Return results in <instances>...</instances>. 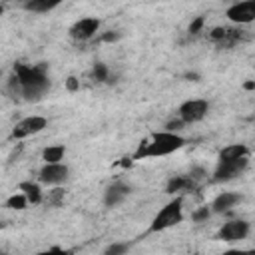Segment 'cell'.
Returning a JSON list of instances; mask_svg holds the SVG:
<instances>
[{"label":"cell","mask_w":255,"mask_h":255,"mask_svg":"<svg viewBox=\"0 0 255 255\" xmlns=\"http://www.w3.org/2000/svg\"><path fill=\"white\" fill-rule=\"evenodd\" d=\"M20 189L24 191V195H26V199L30 203H40L42 201V191H40V187L36 183L24 181V183H20Z\"/></svg>","instance_id":"2e32d148"},{"label":"cell","mask_w":255,"mask_h":255,"mask_svg":"<svg viewBox=\"0 0 255 255\" xmlns=\"http://www.w3.org/2000/svg\"><path fill=\"white\" fill-rule=\"evenodd\" d=\"M201 26H203V18H201V16H197V18L189 24V34H197V32L201 30Z\"/></svg>","instance_id":"603a6c76"},{"label":"cell","mask_w":255,"mask_h":255,"mask_svg":"<svg viewBox=\"0 0 255 255\" xmlns=\"http://www.w3.org/2000/svg\"><path fill=\"white\" fill-rule=\"evenodd\" d=\"M92 78L98 80V82H108V78H110V70H108V66L102 64V62L94 64V68H92Z\"/></svg>","instance_id":"ac0fdd59"},{"label":"cell","mask_w":255,"mask_h":255,"mask_svg":"<svg viewBox=\"0 0 255 255\" xmlns=\"http://www.w3.org/2000/svg\"><path fill=\"white\" fill-rule=\"evenodd\" d=\"M26 205H28V199L24 193H16V195L8 197V201H6V207H10V209H26Z\"/></svg>","instance_id":"d6986e66"},{"label":"cell","mask_w":255,"mask_h":255,"mask_svg":"<svg viewBox=\"0 0 255 255\" xmlns=\"http://www.w3.org/2000/svg\"><path fill=\"white\" fill-rule=\"evenodd\" d=\"M98 28H100L98 18H82L70 28V36L76 40H90L98 32Z\"/></svg>","instance_id":"30bf717a"},{"label":"cell","mask_w":255,"mask_h":255,"mask_svg":"<svg viewBox=\"0 0 255 255\" xmlns=\"http://www.w3.org/2000/svg\"><path fill=\"white\" fill-rule=\"evenodd\" d=\"M126 251H128V245H126V243H112V245L106 249L108 255H120V253H126Z\"/></svg>","instance_id":"7402d4cb"},{"label":"cell","mask_w":255,"mask_h":255,"mask_svg":"<svg viewBox=\"0 0 255 255\" xmlns=\"http://www.w3.org/2000/svg\"><path fill=\"white\" fill-rule=\"evenodd\" d=\"M185 122L179 118V120H175V122H169L165 128H167V131H177V129H181V126H183Z\"/></svg>","instance_id":"cb8c5ba5"},{"label":"cell","mask_w":255,"mask_h":255,"mask_svg":"<svg viewBox=\"0 0 255 255\" xmlns=\"http://www.w3.org/2000/svg\"><path fill=\"white\" fill-rule=\"evenodd\" d=\"M243 197L239 195V193H231V191H223V193H219L215 199H213V203H211V211H215V213H225V211H229L235 203H239Z\"/></svg>","instance_id":"7c38bea8"},{"label":"cell","mask_w":255,"mask_h":255,"mask_svg":"<svg viewBox=\"0 0 255 255\" xmlns=\"http://www.w3.org/2000/svg\"><path fill=\"white\" fill-rule=\"evenodd\" d=\"M247 235H249V223H247L245 219L227 221V223H223V227H221L219 233H217V237H219L221 241H227V243H231V241H241V239H245Z\"/></svg>","instance_id":"8992f818"},{"label":"cell","mask_w":255,"mask_h":255,"mask_svg":"<svg viewBox=\"0 0 255 255\" xmlns=\"http://www.w3.org/2000/svg\"><path fill=\"white\" fill-rule=\"evenodd\" d=\"M58 4H62V0H28L26 8L32 10V12H50Z\"/></svg>","instance_id":"9a60e30c"},{"label":"cell","mask_w":255,"mask_h":255,"mask_svg":"<svg viewBox=\"0 0 255 255\" xmlns=\"http://www.w3.org/2000/svg\"><path fill=\"white\" fill-rule=\"evenodd\" d=\"M195 185V179H191L189 175H175L167 181L165 191L167 193H175V191H183V189H191Z\"/></svg>","instance_id":"4fadbf2b"},{"label":"cell","mask_w":255,"mask_h":255,"mask_svg":"<svg viewBox=\"0 0 255 255\" xmlns=\"http://www.w3.org/2000/svg\"><path fill=\"white\" fill-rule=\"evenodd\" d=\"M12 84L18 86V90L22 92V96L26 100H40L50 90V80H48V74H46V64H38V66L16 64L14 66Z\"/></svg>","instance_id":"6da1fadb"},{"label":"cell","mask_w":255,"mask_h":255,"mask_svg":"<svg viewBox=\"0 0 255 255\" xmlns=\"http://www.w3.org/2000/svg\"><path fill=\"white\" fill-rule=\"evenodd\" d=\"M64 153H66L64 145H48V147L44 149L42 157H44L46 163H56V161H60V159L64 157Z\"/></svg>","instance_id":"e0dca14e"},{"label":"cell","mask_w":255,"mask_h":255,"mask_svg":"<svg viewBox=\"0 0 255 255\" xmlns=\"http://www.w3.org/2000/svg\"><path fill=\"white\" fill-rule=\"evenodd\" d=\"M129 191H131V187H129L128 183L116 181V183H112V185L106 187V191H104V203H106L108 207H114V205L122 203V201L129 195Z\"/></svg>","instance_id":"8fae6325"},{"label":"cell","mask_w":255,"mask_h":255,"mask_svg":"<svg viewBox=\"0 0 255 255\" xmlns=\"http://www.w3.org/2000/svg\"><path fill=\"white\" fill-rule=\"evenodd\" d=\"M46 126H48V120L42 118V116H30V118H24V120H20V122L14 126V129H12V137H14V139L28 137V135H32V133L42 131Z\"/></svg>","instance_id":"5b68a950"},{"label":"cell","mask_w":255,"mask_h":255,"mask_svg":"<svg viewBox=\"0 0 255 255\" xmlns=\"http://www.w3.org/2000/svg\"><path fill=\"white\" fill-rule=\"evenodd\" d=\"M66 86H68L70 92H76V90H78V80H76L74 76H70V78L66 80Z\"/></svg>","instance_id":"484cf974"},{"label":"cell","mask_w":255,"mask_h":255,"mask_svg":"<svg viewBox=\"0 0 255 255\" xmlns=\"http://www.w3.org/2000/svg\"><path fill=\"white\" fill-rule=\"evenodd\" d=\"M185 139L181 135H177L175 131H157L153 133L151 141H141L139 149L135 151V159L141 157H161L167 153H173L175 149L183 147Z\"/></svg>","instance_id":"7a4b0ae2"},{"label":"cell","mask_w":255,"mask_h":255,"mask_svg":"<svg viewBox=\"0 0 255 255\" xmlns=\"http://www.w3.org/2000/svg\"><path fill=\"white\" fill-rule=\"evenodd\" d=\"M120 38V34L118 32H108V34H104L102 36V42H116Z\"/></svg>","instance_id":"d4e9b609"},{"label":"cell","mask_w":255,"mask_h":255,"mask_svg":"<svg viewBox=\"0 0 255 255\" xmlns=\"http://www.w3.org/2000/svg\"><path fill=\"white\" fill-rule=\"evenodd\" d=\"M68 165L56 161V163H46L40 169V181L46 185H60L68 179Z\"/></svg>","instance_id":"ba28073f"},{"label":"cell","mask_w":255,"mask_h":255,"mask_svg":"<svg viewBox=\"0 0 255 255\" xmlns=\"http://www.w3.org/2000/svg\"><path fill=\"white\" fill-rule=\"evenodd\" d=\"M209 215H211L209 207H199V209H195V211L191 213V219H193L195 223H199V221H205Z\"/></svg>","instance_id":"ffe728a7"},{"label":"cell","mask_w":255,"mask_h":255,"mask_svg":"<svg viewBox=\"0 0 255 255\" xmlns=\"http://www.w3.org/2000/svg\"><path fill=\"white\" fill-rule=\"evenodd\" d=\"M207 110H209V104L205 100H187L179 106V118L185 124H193V122H199L201 118H205Z\"/></svg>","instance_id":"52a82bcc"},{"label":"cell","mask_w":255,"mask_h":255,"mask_svg":"<svg viewBox=\"0 0 255 255\" xmlns=\"http://www.w3.org/2000/svg\"><path fill=\"white\" fill-rule=\"evenodd\" d=\"M249 165L247 155L237 157V159H227V161H219L215 171H213V181H229L237 175H241Z\"/></svg>","instance_id":"277c9868"},{"label":"cell","mask_w":255,"mask_h":255,"mask_svg":"<svg viewBox=\"0 0 255 255\" xmlns=\"http://www.w3.org/2000/svg\"><path fill=\"white\" fill-rule=\"evenodd\" d=\"M181 219H183V199L175 197L165 207H161L159 213L153 217V221L149 225V233H157V231L169 229V227L181 223Z\"/></svg>","instance_id":"3957f363"},{"label":"cell","mask_w":255,"mask_h":255,"mask_svg":"<svg viewBox=\"0 0 255 255\" xmlns=\"http://www.w3.org/2000/svg\"><path fill=\"white\" fill-rule=\"evenodd\" d=\"M2 12H4V6H2V4H0V16H2Z\"/></svg>","instance_id":"83f0119b"},{"label":"cell","mask_w":255,"mask_h":255,"mask_svg":"<svg viewBox=\"0 0 255 255\" xmlns=\"http://www.w3.org/2000/svg\"><path fill=\"white\" fill-rule=\"evenodd\" d=\"M249 149L243 145V143H233V145H227L219 151V161H227V159H237V157H243L247 155Z\"/></svg>","instance_id":"5bb4252c"},{"label":"cell","mask_w":255,"mask_h":255,"mask_svg":"<svg viewBox=\"0 0 255 255\" xmlns=\"http://www.w3.org/2000/svg\"><path fill=\"white\" fill-rule=\"evenodd\" d=\"M26 2H28V0H26Z\"/></svg>","instance_id":"f1b7e54d"},{"label":"cell","mask_w":255,"mask_h":255,"mask_svg":"<svg viewBox=\"0 0 255 255\" xmlns=\"http://www.w3.org/2000/svg\"><path fill=\"white\" fill-rule=\"evenodd\" d=\"M227 18L237 24H249L255 18V0H243L227 8Z\"/></svg>","instance_id":"9c48e42d"},{"label":"cell","mask_w":255,"mask_h":255,"mask_svg":"<svg viewBox=\"0 0 255 255\" xmlns=\"http://www.w3.org/2000/svg\"><path fill=\"white\" fill-rule=\"evenodd\" d=\"M227 32H229V28H213L211 30V34H209V38L211 40H215V42H223L225 38H227Z\"/></svg>","instance_id":"44dd1931"},{"label":"cell","mask_w":255,"mask_h":255,"mask_svg":"<svg viewBox=\"0 0 255 255\" xmlns=\"http://www.w3.org/2000/svg\"><path fill=\"white\" fill-rule=\"evenodd\" d=\"M253 88H255V84H253V82H247V84H245V90H253Z\"/></svg>","instance_id":"4316f807"}]
</instances>
